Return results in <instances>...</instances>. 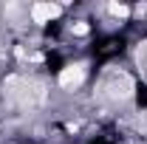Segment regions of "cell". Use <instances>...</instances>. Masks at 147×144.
Masks as SVG:
<instances>
[{
  "instance_id": "obj_5",
  "label": "cell",
  "mask_w": 147,
  "mask_h": 144,
  "mask_svg": "<svg viewBox=\"0 0 147 144\" xmlns=\"http://www.w3.org/2000/svg\"><path fill=\"white\" fill-rule=\"evenodd\" d=\"M110 11H113L116 17H127V6H116V3H113V6H110Z\"/></svg>"
},
{
  "instance_id": "obj_3",
  "label": "cell",
  "mask_w": 147,
  "mask_h": 144,
  "mask_svg": "<svg viewBox=\"0 0 147 144\" xmlns=\"http://www.w3.org/2000/svg\"><path fill=\"white\" fill-rule=\"evenodd\" d=\"M82 79H85V65H82V62H79V65H68L65 71L59 73V85H62V88H79Z\"/></svg>"
},
{
  "instance_id": "obj_4",
  "label": "cell",
  "mask_w": 147,
  "mask_h": 144,
  "mask_svg": "<svg viewBox=\"0 0 147 144\" xmlns=\"http://www.w3.org/2000/svg\"><path fill=\"white\" fill-rule=\"evenodd\" d=\"M59 6L57 3H34L31 6V20L34 23H48V20H54V17H59Z\"/></svg>"
},
{
  "instance_id": "obj_1",
  "label": "cell",
  "mask_w": 147,
  "mask_h": 144,
  "mask_svg": "<svg viewBox=\"0 0 147 144\" xmlns=\"http://www.w3.org/2000/svg\"><path fill=\"white\" fill-rule=\"evenodd\" d=\"M6 99L20 110H34L45 99V85L28 76H9L6 79Z\"/></svg>"
},
{
  "instance_id": "obj_2",
  "label": "cell",
  "mask_w": 147,
  "mask_h": 144,
  "mask_svg": "<svg viewBox=\"0 0 147 144\" xmlns=\"http://www.w3.org/2000/svg\"><path fill=\"white\" fill-rule=\"evenodd\" d=\"M102 90H105V96H110V99H127L130 93H133V79H130L127 73H122V71H108L105 79H102Z\"/></svg>"
}]
</instances>
